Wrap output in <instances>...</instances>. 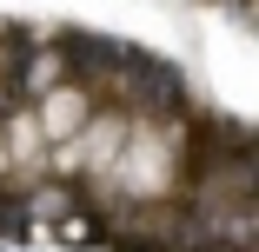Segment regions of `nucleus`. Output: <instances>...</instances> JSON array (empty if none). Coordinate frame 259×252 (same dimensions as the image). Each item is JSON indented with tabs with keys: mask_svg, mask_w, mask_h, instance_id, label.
<instances>
[{
	"mask_svg": "<svg viewBox=\"0 0 259 252\" xmlns=\"http://www.w3.org/2000/svg\"><path fill=\"white\" fill-rule=\"evenodd\" d=\"M47 226H54L67 245H93V239H100V226H93V219H73V206H67L60 219H47Z\"/></svg>",
	"mask_w": 259,
	"mask_h": 252,
	"instance_id": "obj_1",
	"label": "nucleus"
},
{
	"mask_svg": "<svg viewBox=\"0 0 259 252\" xmlns=\"http://www.w3.org/2000/svg\"><path fill=\"white\" fill-rule=\"evenodd\" d=\"M33 219H27V206H20V199H0V239H20Z\"/></svg>",
	"mask_w": 259,
	"mask_h": 252,
	"instance_id": "obj_2",
	"label": "nucleus"
},
{
	"mask_svg": "<svg viewBox=\"0 0 259 252\" xmlns=\"http://www.w3.org/2000/svg\"><path fill=\"white\" fill-rule=\"evenodd\" d=\"M0 252H7V245H0Z\"/></svg>",
	"mask_w": 259,
	"mask_h": 252,
	"instance_id": "obj_3",
	"label": "nucleus"
}]
</instances>
